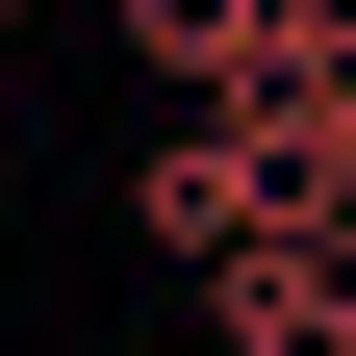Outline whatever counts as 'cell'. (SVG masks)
Instances as JSON below:
<instances>
[{"instance_id": "cell-1", "label": "cell", "mask_w": 356, "mask_h": 356, "mask_svg": "<svg viewBox=\"0 0 356 356\" xmlns=\"http://www.w3.org/2000/svg\"><path fill=\"white\" fill-rule=\"evenodd\" d=\"M127 229H153V254H254V229H305V204H280V127H254V102H178V153L127 178Z\"/></svg>"}, {"instance_id": "cell-2", "label": "cell", "mask_w": 356, "mask_h": 356, "mask_svg": "<svg viewBox=\"0 0 356 356\" xmlns=\"http://www.w3.org/2000/svg\"><path fill=\"white\" fill-rule=\"evenodd\" d=\"M204 356H356V229H254V254H204Z\"/></svg>"}, {"instance_id": "cell-3", "label": "cell", "mask_w": 356, "mask_h": 356, "mask_svg": "<svg viewBox=\"0 0 356 356\" xmlns=\"http://www.w3.org/2000/svg\"><path fill=\"white\" fill-rule=\"evenodd\" d=\"M127 51H153V76H178V102H229V76H254V51H280V0H127Z\"/></svg>"}, {"instance_id": "cell-4", "label": "cell", "mask_w": 356, "mask_h": 356, "mask_svg": "<svg viewBox=\"0 0 356 356\" xmlns=\"http://www.w3.org/2000/svg\"><path fill=\"white\" fill-rule=\"evenodd\" d=\"M0 26H26V0H0Z\"/></svg>"}]
</instances>
